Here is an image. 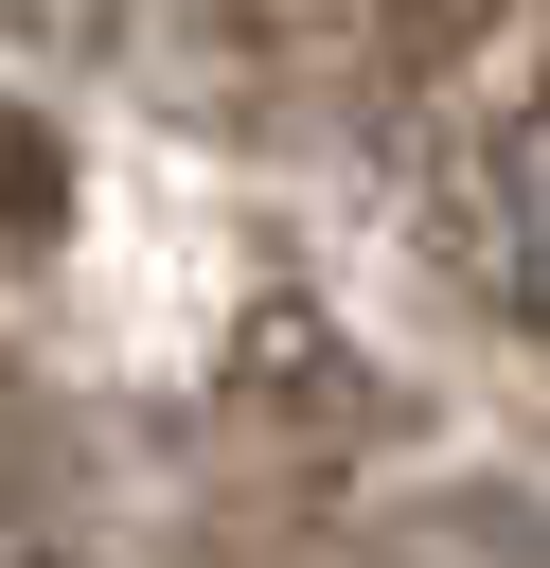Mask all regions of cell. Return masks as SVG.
Here are the masks:
<instances>
[{
    "label": "cell",
    "instance_id": "obj_1",
    "mask_svg": "<svg viewBox=\"0 0 550 568\" xmlns=\"http://www.w3.org/2000/svg\"><path fill=\"white\" fill-rule=\"evenodd\" d=\"M0 568H35V550H18V532H0Z\"/></svg>",
    "mask_w": 550,
    "mask_h": 568
}]
</instances>
